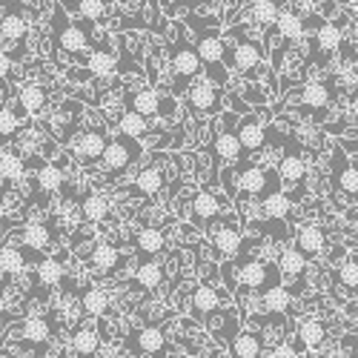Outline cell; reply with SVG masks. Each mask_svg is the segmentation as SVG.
Listing matches in <instances>:
<instances>
[{
	"label": "cell",
	"mask_w": 358,
	"mask_h": 358,
	"mask_svg": "<svg viewBox=\"0 0 358 358\" xmlns=\"http://www.w3.org/2000/svg\"><path fill=\"white\" fill-rule=\"evenodd\" d=\"M141 155H143V143L117 132L115 138L106 141L103 152L98 158V164L103 169V175L98 178V181H103V187H112L124 172H129L135 166V161H141Z\"/></svg>",
	"instance_id": "1"
},
{
	"label": "cell",
	"mask_w": 358,
	"mask_h": 358,
	"mask_svg": "<svg viewBox=\"0 0 358 358\" xmlns=\"http://www.w3.org/2000/svg\"><path fill=\"white\" fill-rule=\"evenodd\" d=\"M218 273H224V281H227L229 292H235L238 287L264 292L266 287L281 284V275L275 270V264L261 261V258H244L235 270H232V264H224V266H218Z\"/></svg>",
	"instance_id": "2"
},
{
	"label": "cell",
	"mask_w": 358,
	"mask_h": 358,
	"mask_svg": "<svg viewBox=\"0 0 358 358\" xmlns=\"http://www.w3.org/2000/svg\"><path fill=\"white\" fill-rule=\"evenodd\" d=\"M195 55H198V61H201L203 78L224 89L227 80H229V72L224 66V38L215 32V29H198Z\"/></svg>",
	"instance_id": "3"
},
{
	"label": "cell",
	"mask_w": 358,
	"mask_h": 358,
	"mask_svg": "<svg viewBox=\"0 0 358 358\" xmlns=\"http://www.w3.org/2000/svg\"><path fill=\"white\" fill-rule=\"evenodd\" d=\"M261 64V43L247 38L244 32H232L224 38V66L227 72H238V75H250L252 69H258Z\"/></svg>",
	"instance_id": "4"
},
{
	"label": "cell",
	"mask_w": 358,
	"mask_h": 358,
	"mask_svg": "<svg viewBox=\"0 0 358 358\" xmlns=\"http://www.w3.org/2000/svg\"><path fill=\"white\" fill-rule=\"evenodd\" d=\"M172 72H175V83H172V98H184L187 92V86L192 78L201 75V61H198V55H195V46L187 43L184 32L178 35L175 46H172Z\"/></svg>",
	"instance_id": "5"
},
{
	"label": "cell",
	"mask_w": 358,
	"mask_h": 358,
	"mask_svg": "<svg viewBox=\"0 0 358 358\" xmlns=\"http://www.w3.org/2000/svg\"><path fill=\"white\" fill-rule=\"evenodd\" d=\"M187 106L189 112L206 117V115H215V112H224V89L215 86L213 80H206V78H192L189 86H187Z\"/></svg>",
	"instance_id": "6"
},
{
	"label": "cell",
	"mask_w": 358,
	"mask_h": 358,
	"mask_svg": "<svg viewBox=\"0 0 358 358\" xmlns=\"http://www.w3.org/2000/svg\"><path fill=\"white\" fill-rule=\"evenodd\" d=\"M235 181H238V192L258 195V198H264L266 192H273V189H281V181H278L275 169H266L261 164H244V166H238Z\"/></svg>",
	"instance_id": "7"
},
{
	"label": "cell",
	"mask_w": 358,
	"mask_h": 358,
	"mask_svg": "<svg viewBox=\"0 0 358 358\" xmlns=\"http://www.w3.org/2000/svg\"><path fill=\"white\" fill-rule=\"evenodd\" d=\"M213 158H215V169H218V164L229 166L235 161H244L241 143H238V135H235V115L229 109L221 112V132L213 141Z\"/></svg>",
	"instance_id": "8"
},
{
	"label": "cell",
	"mask_w": 358,
	"mask_h": 358,
	"mask_svg": "<svg viewBox=\"0 0 358 358\" xmlns=\"http://www.w3.org/2000/svg\"><path fill=\"white\" fill-rule=\"evenodd\" d=\"M72 141H75L72 143V155L80 161V166H95L101 152H103V146H106V141H109V132L101 124V127H89V129L78 132Z\"/></svg>",
	"instance_id": "9"
},
{
	"label": "cell",
	"mask_w": 358,
	"mask_h": 358,
	"mask_svg": "<svg viewBox=\"0 0 358 358\" xmlns=\"http://www.w3.org/2000/svg\"><path fill=\"white\" fill-rule=\"evenodd\" d=\"M327 324L321 321V318H315V315H304V318H298V324H295V347L298 350H304V352H313V355H318V352H324L327 350Z\"/></svg>",
	"instance_id": "10"
},
{
	"label": "cell",
	"mask_w": 358,
	"mask_h": 358,
	"mask_svg": "<svg viewBox=\"0 0 358 358\" xmlns=\"http://www.w3.org/2000/svg\"><path fill=\"white\" fill-rule=\"evenodd\" d=\"M275 175L281 184H301L307 178V158H304V149L301 143L295 141H287V152L278 155V166H275Z\"/></svg>",
	"instance_id": "11"
},
{
	"label": "cell",
	"mask_w": 358,
	"mask_h": 358,
	"mask_svg": "<svg viewBox=\"0 0 358 358\" xmlns=\"http://www.w3.org/2000/svg\"><path fill=\"white\" fill-rule=\"evenodd\" d=\"M80 124H83V106L75 103V101H64L61 109H57V115L52 117V135L57 138V143L69 146L72 138L78 135Z\"/></svg>",
	"instance_id": "12"
},
{
	"label": "cell",
	"mask_w": 358,
	"mask_h": 358,
	"mask_svg": "<svg viewBox=\"0 0 358 358\" xmlns=\"http://www.w3.org/2000/svg\"><path fill=\"white\" fill-rule=\"evenodd\" d=\"M210 244H213V255H218L221 261H229L235 252H241L244 244V229L241 224H235L232 218H224L221 229H210Z\"/></svg>",
	"instance_id": "13"
},
{
	"label": "cell",
	"mask_w": 358,
	"mask_h": 358,
	"mask_svg": "<svg viewBox=\"0 0 358 358\" xmlns=\"http://www.w3.org/2000/svg\"><path fill=\"white\" fill-rule=\"evenodd\" d=\"M227 210V201L224 198H218L215 192H210V189H201L192 201H189V218L198 224V229H210V221H215V218H221V213Z\"/></svg>",
	"instance_id": "14"
},
{
	"label": "cell",
	"mask_w": 358,
	"mask_h": 358,
	"mask_svg": "<svg viewBox=\"0 0 358 358\" xmlns=\"http://www.w3.org/2000/svg\"><path fill=\"white\" fill-rule=\"evenodd\" d=\"M61 20H64V12H61ZM55 43H57V49H61V52L86 55L89 46H92V41H89V26L64 20L61 26H57V32H55Z\"/></svg>",
	"instance_id": "15"
},
{
	"label": "cell",
	"mask_w": 358,
	"mask_h": 358,
	"mask_svg": "<svg viewBox=\"0 0 358 358\" xmlns=\"http://www.w3.org/2000/svg\"><path fill=\"white\" fill-rule=\"evenodd\" d=\"M235 135H238V143H241V155H255L266 146V127L261 124V117L255 112L244 115L241 124L235 127Z\"/></svg>",
	"instance_id": "16"
},
{
	"label": "cell",
	"mask_w": 358,
	"mask_h": 358,
	"mask_svg": "<svg viewBox=\"0 0 358 358\" xmlns=\"http://www.w3.org/2000/svg\"><path fill=\"white\" fill-rule=\"evenodd\" d=\"M127 347L135 352V355H152V358H164V350H166V336L161 327L149 324V327H141L135 336L127 338Z\"/></svg>",
	"instance_id": "17"
},
{
	"label": "cell",
	"mask_w": 358,
	"mask_h": 358,
	"mask_svg": "<svg viewBox=\"0 0 358 358\" xmlns=\"http://www.w3.org/2000/svg\"><path fill=\"white\" fill-rule=\"evenodd\" d=\"M292 238H295V250L301 252L307 261L324 255V250H327V232H324V227H318V224L298 227Z\"/></svg>",
	"instance_id": "18"
},
{
	"label": "cell",
	"mask_w": 358,
	"mask_h": 358,
	"mask_svg": "<svg viewBox=\"0 0 358 358\" xmlns=\"http://www.w3.org/2000/svg\"><path fill=\"white\" fill-rule=\"evenodd\" d=\"M333 187L341 189L347 195L350 203H355V192H358V172L355 164L347 161V152H341V146H336V161H333Z\"/></svg>",
	"instance_id": "19"
},
{
	"label": "cell",
	"mask_w": 358,
	"mask_h": 358,
	"mask_svg": "<svg viewBox=\"0 0 358 358\" xmlns=\"http://www.w3.org/2000/svg\"><path fill=\"white\" fill-rule=\"evenodd\" d=\"M227 304H229V292L215 289V287H210V284H201V287L192 292V298H189V310H192L195 318H203L206 313H213V310H218V307H227Z\"/></svg>",
	"instance_id": "20"
},
{
	"label": "cell",
	"mask_w": 358,
	"mask_h": 358,
	"mask_svg": "<svg viewBox=\"0 0 358 358\" xmlns=\"http://www.w3.org/2000/svg\"><path fill=\"white\" fill-rule=\"evenodd\" d=\"M295 95H298V101H301L307 109H327L333 103V98H336V89H333V83H327V80H310V83H301L295 89Z\"/></svg>",
	"instance_id": "21"
},
{
	"label": "cell",
	"mask_w": 358,
	"mask_h": 358,
	"mask_svg": "<svg viewBox=\"0 0 358 358\" xmlns=\"http://www.w3.org/2000/svg\"><path fill=\"white\" fill-rule=\"evenodd\" d=\"M20 338H23V344H32V347H38L43 352L46 344L52 341V324H49V318L46 315H29V318H23Z\"/></svg>",
	"instance_id": "22"
},
{
	"label": "cell",
	"mask_w": 358,
	"mask_h": 358,
	"mask_svg": "<svg viewBox=\"0 0 358 358\" xmlns=\"http://www.w3.org/2000/svg\"><path fill=\"white\" fill-rule=\"evenodd\" d=\"M46 89L41 86V83H26V86H20L17 89V109H12L17 117H23V115H38V112H43L46 109Z\"/></svg>",
	"instance_id": "23"
},
{
	"label": "cell",
	"mask_w": 358,
	"mask_h": 358,
	"mask_svg": "<svg viewBox=\"0 0 358 358\" xmlns=\"http://www.w3.org/2000/svg\"><path fill=\"white\" fill-rule=\"evenodd\" d=\"M35 184H38V189L49 198V195H55L57 189H64V184H66V172H64V164H52V161H43V164H38V172H35Z\"/></svg>",
	"instance_id": "24"
},
{
	"label": "cell",
	"mask_w": 358,
	"mask_h": 358,
	"mask_svg": "<svg viewBox=\"0 0 358 358\" xmlns=\"http://www.w3.org/2000/svg\"><path fill=\"white\" fill-rule=\"evenodd\" d=\"M127 103L132 112L143 115V117H158V109H161V92L155 86H141L135 92L127 95Z\"/></svg>",
	"instance_id": "25"
},
{
	"label": "cell",
	"mask_w": 358,
	"mask_h": 358,
	"mask_svg": "<svg viewBox=\"0 0 358 358\" xmlns=\"http://www.w3.org/2000/svg\"><path fill=\"white\" fill-rule=\"evenodd\" d=\"M227 347H229V358H261L264 355V341L255 330H244V333L238 330Z\"/></svg>",
	"instance_id": "26"
},
{
	"label": "cell",
	"mask_w": 358,
	"mask_h": 358,
	"mask_svg": "<svg viewBox=\"0 0 358 358\" xmlns=\"http://www.w3.org/2000/svg\"><path fill=\"white\" fill-rule=\"evenodd\" d=\"M66 347H69V352L75 358H92L98 352V347H101V338L95 333V327H75Z\"/></svg>",
	"instance_id": "27"
},
{
	"label": "cell",
	"mask_w": 358,
	"mask_h": 358,
	"mask_svg": "<svg viewBox=\"0 0 358 358\" xmlns=\"http://www.w3.org/2000/svg\"><path fill=\"white\" fill-rule=\"evenodd\" d=\"M164 172L155 166V164H149V166H143L138 175H135V181H132V192L138 195V198H152V195H158L161 189H164Z\"/></svg>",
	"instance_id": "28"
},
{
	"label": "cell",
	"mask_w": 358,
	"mask_h": 358,
	"mask_svg": "<svg viewBox=\"0 0 358 358\" xmlns=\"http://www.w3.org/2000/svg\"><path fill=\"white\" fill-rule=\"evenodd\" d=\"M161 284H164V266L155 261V255H146L135 270V287L143 292H152Z\"/></svg>",
	"instance_id": "29"
},
{
	"label": "cell",
	"mask_w": 358,
	"mask_h": 358,
	"mask_svg": "<svg viewBox=\"0 0 358 358\" xmlns=\"http://www.w3.org/2000/svg\"><path fill=\"white\" fill-rule=\"evenodd\" d=\"M307 258L298 252L295 247H287V250H281V255H278V261H275V270H278V275L281 278H287V281H298L304 273H307Z\"/></svg>",
	"instance_id": "30"
},
{
	"label": "cell",
	"mask_w": 358,
	"mask_h": 358,
	"mask_svg": "<svg viewBox=\"0 0 358 358\" xmlns=\"http://www.w3.org/2000/svg\"><path fill=\"white\" fill-rule=\"evenodd\" d=\"M35 278L41 287L46 289H55L57 284H64L66 281V266L61 258H55V255H46L38 261V270H35Z\"/></svg>",
	"instance_id": "31"
},
{
	"label": "cell",
	"mask_w": 358,
	"mask_h": 358,
	"mask_svg": "<svg viewBox=\"0 0 358 358\" xmlns=\"http://www.w3.org/2000/svg\"><path fill=\"white\" fill-rule=\"evenodd\" d=\"M109 213H112V201H109L103 192H89V195H83V201H80V215H83V221L101 224V221L109 218Z\"/></svg>",
	"instance_id": "32"
},
{
	"label": "cell",
	"mask_w": 358,
	"mask_h": 358,
	"mask_svg": "<svg viewBox=\"0 0 358 358\" xmlns=\"http://www.w3.org/2000/svg\"><path fill=\"white\" fill-rule=\"evenodd\" d=\"M344 43V32L336 20H321L318 29H315V46L330 57L333 52H338V46Z\"/></svg>",
	"instance_id": "33"
},
{
	"label": "cell",
	"mask_w": 358,
	"mask_h": 358,
	"mask_svg": "<svg viewBox=\"0 0 358 358\" xmlns=\"http://www.w3.org/2000/svg\"><path fill=\"white\" fill-rule=\"evenodd\" d=\"M289 206H292V198L284 195L281 189H273L261 198V215L266 221H284L289 215Z\"/></svg>",
	"instance_id": "34"
},
{
	"label": "cell",
	"mask_w": 358,
	"mask_h": 358,
	"mask_svg": "<svg viewBox=\"0 0 358 358\" xmlns=\"http://www.w3.org/2000/svg\"><path fill=\"white\" fill-rule=\"evenodd\" d=\"M109 304H112V298L101 287H86L83 295H80V307L89 318H103L109 313Z\"/></svg>",
	"instance_id": "35"
},
{
	"label": "cell",
	"mask_w": 358,
	"mask_h": 358,
	"mask_svg": "<svg viewBox=\"0 0 358 358\" xmlns=\"http://www.w3.org/2000/svg\"><path fill=\"white\" fill-rule=\"evenodd\" d=\"M273 26H275V32L281 35V41H287V43H295V41L304 38V20L298 17L295 12H289V9H278Z\"/></svg>",
	"instance_id": "36"
},
{
	"label": "cell",
	"mask_w": 358,
	"mask_h": 358,
	"mask_svg": "<svg viewBox=\"0 0 358 358\" xmlns=\"http://www.w3.org/2000/svg\"><path fill=\"white\" fill-rule=\"evenodd\" d=\"M89 264H92L95 273L112 275L117 266H121V252H117L112 244H95L92 252H89Z\"/></svg>",
	"instance_id": "37"
},
{
	"label": "cell",
	"mask_w": 358,
	"mask_h": 358,
	"mask_svg": "<svg viewBox=\"0 0 358 358\" xmlns=\"http://www.w3.org/2000/svg\"><path fill=\"white\" fill-rule=\"evenodd\" d=\"M289 301H292V295L284 284H273V287H266L261 292V307L270 315H284L289 310Z\"/></svg>",
	"instance_id": "38"
},
{
	"label": "cell",
	"mask_w": 358,
	"mask_h": 358,
	"mask_svg": "<svg viewBox=\"0 0 358 358\" xmlns=\"http://www.w3.org/2000/svg\"><path fill=\"white\" fill-rule=\"evenodd\" d=\"M23 175H26V161H23V155L12 152L9 146H0V181L17 184Z\"/></svg>",
	"instance_id": "39"
},
{
	"label": "cell",
	"mask_w": 358,
	"mask_h": 358,
	"mask_svg": "<svg viewBox=\"0 0 358 358\" xmlns=\"http://www.w3.org/2000/svg\"><path fill=\"white\" fill-rule=\"evenodd\" d=\"M135 247L141 255H161L166 250V235L158 227H141L135 235Z\"/></svg>",
	"instance_id": "40"
},
{
	"label": "cell",
	"mask_w": 358,
	"mask_h": 358,
	"mask_svg": "<svg viewBox=\"0 0 358 358\" xmlns=\"http://www.w3.org/2000/svg\"><path fill=\"white\" fill-rule=\"evenodd\" d=\"M86 69L92 78H112L117 72V61L109 49H92L86 55Z\"/></svg>",
	"instance_id": "41"
},
{
	"label": "cell",
	"mask_w": 358,
	"mask_h": 358,
	"mask_svg": "<svg viewBox=\"0 0 358 358\" xmlns=\"http://www.w3.org/2000/svg\"><path fill=\"white\" fill-rule=\"evenodd\" d=\"M20 244H23V250H32V252L49 250L52 247V229L46 224H26L20 232Z\"/></svg>",
	"instance_id": "42"
},
{
	"label": "cell",
	"mask_w": 358,
	"mask_h": 358,
	"mask_svg": "<svg viewBox=\"0 0 358 358\" xmlns=\"http://www.w3.org/2000/svg\"><path fill=\"white\" fill-rule=\"evenodd\" d=\"M0 273L6 278H17L26 273V250L23 247H0Z\"/></svg>",
	"instance_id": "43"
},
{
	"label": "cell",
	"mask_w": 358,
	"mask_h": 358,
	"mask_svg": "<svg viewBox=\"0 0 358 358\" xmlns=\"http://www.w3.org/2000/svg\"><path fill=\"white\" fill-rule=\"evenodd\" d=\"M29 32V23L20 12H6L3 20H0V41L3 43H20Z\"/></svg>",
	"instance_id": "44"
},
{
	"label": "cell",
	"mask_w": 358,
	"mask_h": 358,
	"mask_svg": "<svg viewBox=\"0 0 358 358\" xmlns=\"http://www.w3.org/2000/svg\"><path fill=\"white\" fill-rule=\"evenodd\" d=\"M117 132L127 135V138H135V141H143V135H149V117L127 109V112H121V117H117Z\"/></svg>",
	"instance_id": "45"
},
{
	"label": "cell",
	"mask_w": 358,
	"mask_h": 358,
	"mask_svg": "<svg viewBox=\"0 0 358 358\" xmlns=\"http://www.w3.org/2000/svg\"><path fill=\"white\" fill-rule=\"evenodd\" d=\"M275 15H278L275 0H252V23L258 29H270L275 23Z\"/></svg>",
	"instance_id": "46"
},
{
	"label": "cell",
	"mask_w": 358,
	"mask_h": 358,
	"mask_svg": "<svg viewBox=\"0 0 358 358\" xmlns=\"http://www.w3.org/2000/svg\"><path fill=\"white\" fill-rule=\"evenodd\" d=\"M336 278H338V284H341L347 292H355V284H358V264H355V252L344 258V264H341V270L336 273Z\"/></svg>",
	"instance_id": "47"
},
{
	"label": "cell",
	"mask_w": 358,
	"mask_h": 358,
	"mask_svg": "<svg viewBox=\"0 0 358 358\" xmlns=\"http://www.w3.org/2000/svg\"><path fill=\"white\" fill-rule=\"evenodd\" d=\"M109 0H78V12L83 20H103Z\"/></svg>",
	"instance_id": "48"
},
{
	"label": "cell",
	"mask_w": 358,
	"mask_h": 358,
	"mask_svg": "<svg viewBox=\"0 0 358 358\" xmlns=\"http://www.w3.org/2000/svg\"><path fill=\"white\" fill-rule=\"evenodd\" d=\"M307 355H313V352H304V350H298L292 341H278V344H273L270 350H266V358H307Z\"/></svg>",
	"instance_id": "49"
},
{
	"label": "cell",
	"mask_w": 358,
	"mask_h": 358,
	"mask_svg": "<svg viewBox=\"0 0 358 358\" xmlns=\"http://www.w3.org/2000/svg\"><path fill=\"white\" fill-rule=\"evenodd\" d=\"M17 129H20V117L9 106H0V138H15Z\"/></svg>",
	"instance_id": "50"
},
{
	"label": "cell",
	"mask_w": 358,
	"mask_h": 358,
	"mask_svg": "<svg viewBox=\"0 0 358 358\" xmlns=\"http://www.w3.org/2000/svg\"><path fill=\"white\" fill-rule=\"evenodd\" d=\"M12 69H15V61H12V55H9V52H3V49H0V80H6V78L12 75Z\"/></svg>",
	"instance_id": "51"
},
{
	"label": "cell",
	"mask_w": 358,
	"mask_h": 358,
	"mask_svg": "<svg viewBox=\"0 0 358 358\" xmlns=\"http://www.w3.org/2000/svg\"><path fill=\"white\" fill-rule=\"evenodd\" d=\"M115 358H132V355L129 352H121V355H115Z\"/></svg>",
	"instance_id": "52"
}]
</instances>
